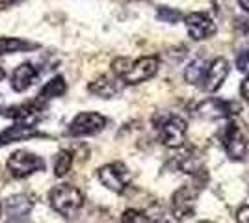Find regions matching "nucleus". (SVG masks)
Returning a JSON list of instances; mask_svg holds the SVG:
<instances>
[{"label": "nucleus", "mask_w": 249, "mask_h": 223, "mask_svg": "<svg viewBox=\"0 0 249 223\" xmlns=\"http://www.w3.org/2000/svg\"><path fill=\"white\" fill-rule=\"evenodd\" d=\"M2 208L11 223H19L26 216H30V212L34 210V201L24 193H13L4 201Z\"/></svg>", "instance_id": "12"}, {"label": "nucleus", "mask_w": 249, "mask_h": 223, "mask_svg": "<svg viewBox=\"0 0 249 223\" xmlns=\"http://www.w3.org/2000/svg\"><path fill=\"white\" fill-rule=\"evenodd\" d=\"M229 74V62L225 58H216L212 64L208 65L207 76H205V82H203V87L205 91H218L221 84L225 82Z\"/></svg>", "instance_id": "14"}, {"label": "nucleus", "mask_w": 249, "mask_h": 223, "mask_svg": "<svg viewBox=\"0 0 249 223\" xmlns=\"http://www.w3.org/2000/svg\"><path fill=\"white\" fill-rule=\"evenodd\" d=\"M6 168L11 173V177L15 179H26L37 171L45 170V160L37 154H34L30 151H24L19 149L15 153H11L8 162H6Z\"/></svg>", "instance_id": "2"}, {"label": "nucleus", "mask_w": 249, "mask_h": 223, "mask_svg": "<svg viewBox=\"0 0 249 223\" xmlns=\"http://www.w3.org/2000/svg\"><path fill=\"white\" fill-rule=\"evenodd\" d=\"M4 78H6V71L0 67V80H4Z\"/></svg>", "instance_id": "28"}, {"label": "nucleus", "mask_w": 249, "mask_h": 223, "mask_svg": "<svg viewBox=\"0 0 249 223\" xmlns=\"http://www.w3.org/2000/svg\"><path fill=\"white\" fill-rule=\"evenodd\" d=\"M43 112H45V103L36 99V101L21 104V106H11L8 110H4L2 116L15 121V123H24V125L36 127V123L43 117Z\"/></svg>", "instance_id": "7"}, {"label": "nucleus", "mask_w": 249, "mask_h": 223, "mask_svg": "<svg viewBox=\"0 0 249 223\" xmlns=\"http://www.w3.org/2000/svg\"><path fill=\"white\" fill-rule=\"evenodd\" d=\"M0 212H2V203H0Z\"/></svg>", "instance_id": "30"}, {"label": "nucleus", "mask_w": 249, "mask_h": 223, "mask_svg": "<svg viewBox=\"0 0 249 223\" xmlns=\"http://www.w3.org/2000/svg\"><path fill=\"white\" fill-rule=\"evenodd\" d=\"M36 78H37V69L32 64H21L11 74V87H13V91L22 93L34 84Z\"/></svg>", "instance_id": "16"}, {"label": "nucleus", "mask_w": 249, "mask_h": 223, "mask_svg": "<svg viewBox=\"0 0 249 223\" xmlns=\"http://www.w3.org/2000/svg\"><path fill=\"white\" fill-rule=\"evenodd\" d=\"M240 110V104L234 101L225 99H208L197 106V116L203 119H223V117L236 116Z\"/></svg>", "instance_id": "9"}, {"label": "nucleus", "mask_w": 249, "mask_h": 223, "mask_svg": "<svg viewBox=\"0 0 249 223\" xmlns=\"http://www.w3.org/2000/svg\"><path fill=\"white\" fill-rule=\"evenodd\" d=\"M201 191V186L196 184H186L180 186L171 197V212L178 222H184L188 218H192L196 214V203L197 195Z\"/></svg>", "instance_id": "5"}, {"label": "nucleus", "mask_w": 249, "mask_h": 223, "mask_svg": "<svg viewBox=\"0 0 249 223\" xmlns=\"http://www.w3.org/2000/svg\"><path fill=\"white\" fill-rule=\"evenodd\" d=\"M151 223H169V222H166V220H156V222H151Z\"/></svg>", "instance_id": "29"}, {"label": "nucleus", "mask_w": 249, "mask_h": 223, "mask_svg": "<svg viewBox=\"0 0 249 223\" xmlns=\"http://www.w3.org/2000/svg\"><path fill=\"white\" fill-rule=\"evenodd\" d=\"M158 58L156 56H143L140 60H136L134 64H130L128 71L124 73V76L121 78L126 84H140V82H145L149 78H153L158 71Z\"/></svg>", "instance_id": "10"}, {"label": "nucleus", "mask_w": 249, "mask_h": 223, "mask_svg": "<svg viewBox=\"0 0 249 223\" xmlns=\"http://www.w3.org/2000/svg\"><path fill=\"white\" fill-rule=\"evenodd\" d=\"M121 223H151L149 216L136 208H126L121 216Z\"/></svg>", "instance_id": "21"}, {"label": "nucleus", "mask_w": 249, "mask_h": 223, "mask_svg": "<svg viewBox=\"0 0 249 223\" xmlns=\"http://www.w3.org/2000/svg\"><path fill=\"white\" fill-rule=\"evenodd\" d=\"M45 134H41L39 130L32 125H24V123H15L8 127L6 130L0 132V147L4 145H10L15 141H22V139H30V138H43Z\"/></svg>", "instance_id": "13"}, {"label": "nucleus", "mask_w": 249, "mask_h": 223, "mask_svg": "<svg viewBox=\"0 0 249 223\" xmlns=\"http://www.w3.org/2000/svg\"><path fill=\"white\" fill-rule=\"evenodd\" d=\"M208 65L203 58H196L194 62H190L188 67L184 69V78H186L188 84L192 86H203L205 82V76H207Z\"/></svg>", "instance_id": "17"}, {"label": "nucleus", "mask_w": 249, "mask_h": 223, "mask_svg": "<svg viewBox=\"0 0 249 223\" xmlns=\"http://www.w3.org/2000/svg\"><path fill=\"white\" fill-rule=\"evenodd\" d=\"M17 0H0V11L4 10V8H8V6H11V4H15Z\"/></svg>", "instance_id": "26"}, {"label": "nucleus", "mask_w": 249, "mask_h": 223, "mask_svg": "<svg viewBox=\"0 0 249 223\" xmlns=\"http://www.w3.org/2000/svg\"><path fill=\"white\" fill-rule=\"evenodd\" d=\"M65 91H67V84H65L63 76H54L52 80H49V82L41 87V91H39L37 99H39V101H43V103H47L49 99L62 97Z\"/></svg>", "instance_id": "18"}, {"label": "nucleus", "mask_w": 249, "mask_h": 223, "mask_svg": "<svg viewBox=\"0 0 249 223\" xmlns=\"http://www.w3.org/2000/svg\"><path fill=\"white\" fill-rule=\"evenodd\" d=\"M89 93H93L97 97H103V99H112L121 91V82H119V76L117 74H103L99 76L95 82L88 86Z\"/></svg>", "instance_id": "15"}, {"label": "nucleus", "mask_w": 249, "mask_h": 223, "mask_svg": "<svg viewBox=\"0 0 249 223\" xmlns=\"http://www.w3.org/2000/svg\"><path fill=\"white\" fill-rule=\"evenodd\" d=\"M97 177L106 190L114 191V193H123L128 184H130V171L123 162H112L106 164L103 168H99Z\"/></svg>", "instance_id": "4"}, {"label": "nucleus", "mask_w": 249, "mask_h": 223, "mask_svg": "<svg viewBox=\"0 0 249 223\" xmlns=\"http://www.w3.org/2000/svg\"><path fill=\"white\" fill-rule=\"evenodd\" d=\"M156 17H158V21L162 22H178L180 17H182V13L178 10H173V8L162 6V8H158V11H156Z\"/></svg>", "instance_id": "22"}, {"label": "nucleus", "mask_w": 249, "mask_h": 223, "mask_svg": "<svg viewBox=\"0 0 249 223\" xmlns=\"http://www.w3.org/2000/svg\"><path fill=\"white\" fill-rule=\"evenodd\" d=\"M71 168H73V154L63 149V151H60L56 154V158H54V175L58 179H62V177H65L71 171Z\"/></svg>", "instance_id": "20"}, {"label": "nucleus", "mask_w": 249, "mask_h": 223, "mask_svg": "<svg viewBox=\"0 0 249 223\" xmlns=\"http://www.w3.org/2000/svg\"><path fill=\"white\" fill-rule=\"evenodd\" d=\"M238 4L246 13H249V0H238Z\"/></svg>", "instance_id": "27"}, {"label": "nucleus", "mask_w": 249, "mask_h": 223, "mask_svg": "<svg viewBox=\"0 0 249 223\" xmlns=\"http://www.w3.org/2000/svg\"><path fill=\"white\" fill-rule=\"evenodd\" d=\"M160 141L169 149H180L186 141L188 125L180 116H164L158 119Z\"/></svg>", "instance_id": "3"}, {"label": "nucleus", "mask_w": 249, "mask_h": 223, "mask_svg": "<svg viewBox=\"0 0 249 223\" xmlns=\"http://www.w3.org/2000/svg\"><path fill=\"white\" fill-rule=\"evenodd\" d=\"M186 28H188L190 37L196 39V41L208 39L210 35H214L216 30H218L216 22L212 21L207 13H201V11H196V13H190V15H188Z\"/></svg>", "instance_id": "11"}, {"label": "nucleus", "mask_w": 249, "mask_h": 223, "mask_svg": "<svg viewBox=\"0 0 249 223\" xmlns=\"http://www.w3.org/2000/svg\"><path fill=\"white\" fill-rule=\"evenodd\" d=\"M106 127V117L97 114V112H82L69 125V134L71 136H91L101 132Z\"/></svg>", "instance_id": "8"}, {"label": "nucleus", "mask_w": 249, "mask_h": 223, "mask_svg": "<svg viewBox=\"0 0 249 223\" xmlns=\"http://www.w3.org/2000/svg\"><path fill=\"white\" fill-rule=\"evenodd\" d=\"M201 223H212V222H201Z\"/></svg>", "instance_id": "31"}, {"label": "nucleus", "mask_w": 249, "mask_h": 223, "mask_svg": "<svg viewBox=\"0 0 249 223\" xmlns=\"http://www.w3.org/2000/svg\"><path fill=\"white\" fill-rule=\"evenodd\" d=\"M240 93H242V97L249 103V76L242 82V86H240Z\"/></svg>", "instance_id": "25"}, {"label": "nucleus", "mask_w": 249, "mask_h": 223, "mask_svg": "<svg viewBox=\"0 0 249 223\" xmlns=\"http://www.w3.org/2000/svg\"><path fill=\"white\" fill-rule=\"evenodd\" d=\"M236 67H238L242 73H249V51L242 52L236 60Z\"/></svg>", "instance_id": "23"}, {"label": "nucleus", "mask_w": 249, "mask_h": 223, "mask_svg": "<svg viewBox=\"0 0 249 223\" xmlns=\"http://www.w3.org/2000/svg\"><path fill=\"white\" fill-rule=\"evenodd\" d=\"M236 222L249 223V206H242L238 212H236Z\"/></svg>", "instance_id": "24"}, {"label": "nucleus", "mask_w": 249, "mask_h": 223, "mask_svg": "<svg viewBox=\"0 0 249 223\" xmlns=\"http://www.w3.org/2000/svg\"><path fill=\"white\" fill-rule=\"evenodd\" d=\"M221 139H223V147H225V153H227L229 158L236 160V162L246 158L249 149V141H248V134L242 130L240 125H236V123L225 125Z\"/></svg>", "instance_id": "6"}, {"label": "nucleus", "mask_w": 249, "mask_h": 223, "mask_svg": "<svg viewBox=\"0 0 249 223\" xmlns=\"http://www.w3.org/2000/svg\"><path fill=\"white\" fill-rule=\"evenodd\" d=\"M37 47L39 45L28 43L24 39H17V37H0V56L2 54L21 52V51H32V49H37Z\"/></svg>", "instance_id": "19"}, {"label": "nucleus", "mask_w": 249, "mask_h": 223, "mask_svg": "<svg viewBox=\"0 0 249 223\" xmlns=\"http://www.w3.org/2000/svg\"><path fill=\"white\" fill-rule=\"evenodd\" d=\"M49 203L54 212L65 220H73L84 205V193L73 184H58L49 193Z\"/></svg>", "instance_id": "1"}]
</instances>
